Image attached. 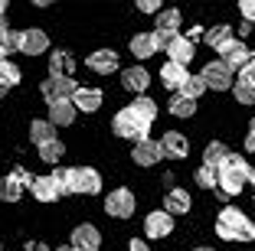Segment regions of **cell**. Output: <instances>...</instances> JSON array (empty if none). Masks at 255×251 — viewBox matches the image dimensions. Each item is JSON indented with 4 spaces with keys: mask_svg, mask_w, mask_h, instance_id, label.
Instances as JSON below:
<instances>
[{
    "mask_svg": "<svg viewBox=\"0 0 255 251\" xmlns=\"http://www.w3.org/2000/svg\"><path fill=\"white\" fill-rule=\"evenodd\" d=\"M85 66H89L95 75H112V72L121 69V62H118V52L115 49H95V52H89Z\"/></svg>",
    "mask_w": 255,
    "mask_h": 251,
    "instance_id": "7c38bea8",
    "label": "cell"
},
{
    "mask_svg": "<svg viewBox=\"0 0 255 251\" xmlns=\"http://www.w3.org/2000/svg\"><path fill=\"white\" fill-rule=\"evenodd\" d=\"M144 235H147V238H167V235H173V215H167L164 209H154V212L144 219Z\"/></svg>",
    "mask_w": 255,
    "mask_h": 251,
    "instance_id": "4fadbf2b",
    "label": "cell"
},
{
    "mask_svg": "<svg viewBox=\"0 0 255 251\" xmlns=\"http://www.w3.org/2000/svg\"><path fill=\"white\" fill-rule=\"evenodd\" d=\"M30 192H33V199H36V202H56V199H59V192H56V186H53L49 176H36L33 186H30Z\"/></svg>",
    "mask_w": 255,
    "mask_h": 251,
    "instance_id": "484cf974",
    "label": "cell"
},
{
    "mask_svg": "<svg viewBox=\"0 0 255 251\" xmlns=\"http://www.w3.org/2000/svg\"><path fill=\"white\" fill-rule=\"evenodd\" d=\"M75 85L72 79H49L39 85V91H43V98H46V104H56V101H72V95H75Z\"/></svg>",
    "mask_w": 255,
    "mask_h": 251,
    "instance_id": "ba28073f",
    "label": "cell"
},
{
    "mask_svg": "<svg viewBox=\"0 0 255 251\" xmlns=\"http://www.w3.org/2000/svg\"><path fill=\"white\" fill-rule=\"evenodd\" d=\"M249 173H252V167H249L246 157L229 154V157H226V163L216 170V176H219V179H216L219 192H223V196H239L242 186L249 183Z\"/></svg>",
    "mask_w": 255,
    "mask_h": 251,
    "instance_id": "7a4b0ae2",
    "label": "cell"
},
{
    "mask_svg": "<svg viewBox=\"0 0 255 251\" xmlns=\"http://www.w3.org/2000/svg\"><path fill=\"white\" fill-rule=\"evenodd\" d=\"M16 52H23V56H43V52H49V36H46L43 30H36V26H30V30H20V43H16Z\"/></svg>",
    "mask_w": 255,
    "mask_h": 251,
    "instance_id": "9c48e42d",
    "label": "cell"
},
{
    "mask_svg": "<svg viewBox=\"0 0 255 251\" xmlns=\"http://www.w3.org/2000/svg\"><path fill=\"white\" fill-rule=\"evenodd\" d=\"M56 251H79V248H72V245H62V248H56Z\"/></svg>",
    "mask_w": 255,
    "mask_h": 251,
    "instance_id": "7dc6e473",
    "label": "cell"
},
{
    "mask_svg": "<svg viewBox=\"0 0 255 251\" xmlns=\"http://www.w3.org/2000/svg\"><path fill=\"white\" fill-rule=\"evenodd\" d=\"M141 13H160V0H137Z\"/></svg>",
    "mask_w": 255,
    "mask_h": 251,
    "instance_id": "74e56055",
    "label": "cell"
},
{
    "mask_svg": "<svg viewBox=\"0 0 255 251\" xmlns=\"http://www.w3.org/2000/svg\"><path fill=\"white\" fill-rule=\"evenodd\" d=\"M160 157H164V150H160V141H150V137L137 141L134 150H131V160H134L137 167H154Z\"/></svg>",
    "mask_w": 255,
    "mask_h": 251,
    "instance_id": "5bb4252c",
    "label": "cell"
},
{
    "mask_svg": "<svg viewBox=\"0 0 255 251\" xmlns=\"http://www.w3.org/2000/svg\"><path fill=\"white\" fill-rule=\"evenodd\" d=\"M7 13V0H0V16Z\"/></svg>",
    "mask_w": 255,
    "mask_h": 251,
    "instance_id": "f6af8a7d",
    "label": "cell"
},
{
    "mask_svg": "<svg viewBox=\"0 0 255 251\" xmlns=\"http://www.w3.org/2000/svg\"><path fill=\"white\" fill-rule=\"evenodd\" d=\"M137 209V199H134V192L125 189V186H118V189H112L105 196V212L112 215V219H131Z\"/></svg>",
    "mask_w": 255,
    "mask_h": 251,
    "instance_id": "8992f818",
    "label": "cell"
},
{
    "mask_svg": "<svg viewBox=\"0 0 255 251\" xmlns=\"http://www.w3.org/2000/svg\"><path fill=\"white\" fill-rule=\"evenodd\" d=\"M0 199L3 202H20L23 199V183L13 176V173L0 176Z\"/></svg>",
    "mask_w": 255,
    "mask_h": 251,
    "instance_id": "83f0119b",
    "label": "cell"
},
{
    "mask_svg": "<svg viewBox=\"0 0 255 251\" xmlns=\"http://www.w3.org/2000/svg\"><path fill=\"white\" fill-rule=\"evenodd\" d=\"M233 95H236V104H255V85H249V82L236 79Z\"/></svg>",
    "mask_w": 255,
    "mask_h": 251,
    "instance_id": "836d02e7",
    "label": "cell"
},
{
    "mask_svg": "<svg viewBox=\"0 0 255 251\" xmlns=\"http://www.w3.org/2000/svg\"><path fill=\"white\" fill-rule=\"evenodd\" d=\"M0 251H3V245H0Z\"/></svg>",
    "mask_w": 255,
    "mask_h": 251,
    "instance_id": "816d5d0a",
    "label": "cell"
},
{
    "mask_svg": "<svg viewBox=\"0 0 255 251\" xmlns=\"http://www.w3.org/2000/svg\"><path fill=\"white\" fill-rule=\"evenodd\" d=\"M233 154V150L226 147V144H219V141H213V144H206V150H203V163L206 167H213V170H219L226 163V157Z\"/></svg>",
    "mask_w": 255,
    "mask_h": 251,
    "instance_id": "4316f807",
    "label": "cell"
},
{
    "mask_svg": "<svg viewBox=\"0 0 255 251\" xmlns=\"http://www.w3.org/2000/svg\"><path fill=\"white\" fill-rule=\"evenodd\" d=\"M30 141L36 144V147H43V144L56 141V127L49 124L46 118H36V121H30Z\"/></svg>",
    "mask_w": 255,
    "mask_h": 251,
    "instance_id": "d4e9b609",
    "label": "cell"
},
{
    "mask_svg": "<svg viewBox=\"0 0 255 251\" xmlns=\"http://www.w3.org/2000/svg\"><path fill=\"white\" fill-rule=\"evenodd\" d=\"M72 248L79 251H102V232L92 225V222H82L72 229Z\"/></svg>",
    "mask_w": 255,
    "mask_h": 251,
    "instance_id": "8fae6325",
    "label": "cell"
},
{
    "mask_svg": "<svg viewBox=\"0 0 255 251\" xmlns=\"http://www.w3.org/2000/svg\"><path fill=\"white\" fill-rule=\"evenodd\" d=\"M203 39H206V46H210L213 52H219L226 43H229V39H236V36H233V26H229V23H216L213 30L203 33Z\"/></svg>",
    "mask_w": 255,
    "mask_h": 251,
    "instance_id": "7402d4cb",
    "label": "cell"
},
{
    "mask_svg": "<svg viewBox=\"0 0 255 251\" xmlns=\"http://www.w3.org/2000/svg\"><path fill=\"white\" fill-rule=\"evenodd\" d=\"M23 251H49V248H46L43 242H26V245H23Z\"/></svg>",
    "mask_w": 255,
    "mask_h": 251,
    "instance_id": "b9f144b4",
    "label": "cell"
},
{
    "mask_svg": "<svg viewBox=\"0 0 255 251\" xmlns=\"http://www.w3.org/2000/svg\"><path fill=\"white\" fill-rule=\"evenodd\" d=\"M196 186H203V189H216V170H213V167H206V163H200V167H196Z\"/></svg>",
    "mask_w": 255,
    "mask_h": 251,
    "instance_id": "e575fe53",
    "label": "cell"
},
{
    "mask_svg": "<svg viewBox=\"0 0 255 251\" xmlns=\"http://www.w3.org/2000/svg\"><path fill=\"white\" fill-rule=\"evenodd\" d=\"M3 95H7V91H3V88H0V98H3Z\"/></svg>",
    "mask_w": 255,
    "mask_h": 251,
    "instance_id": "f907efd6",
    "label": "cell"
},
{
    "mask_svg": "<svg viewBox=\"0 0 255 251\" xmlns=\"http://www.w3.org/2000/svg\"><path fill=\"white\" fill-rule=\"evenodd\" d=\"M216 235L223 238V242H252L255 225L246 212L226 206V209H219V215H216Z\"/></svg>",
    "mask_w": 255,
    "mask_h": 251,
    "instance_id": "6da1fadb",
    "label": "cell"
},
{
    "mask_svg": "<svg viewBox=\"0 0 255 251\" xmlns=\"http://www.w3.org/2000/svg\"><path fill=\"white\" fill-rule=\"evenodd\" d=\"M121 85L125 91H131L134 98H141L144 91L150 88V72L144 66H131V69H121Z\"/></svg>",
    "mask_w": 255,
    "mask_h": 251,
    "instance_id": "30bf717a",
    "label": "cell"
},
{
    "mask_svg": "<svg viewBox=\"0 0 255 251\" xmlns=\"http://www.w3.org/2000/svg\"><path fill=\"white\" fill-rule=\"evenodd\" d=\"M69 196H98L102 192V173L92 167H69L66 170Z\"/></svg>",
    "mask_w": 255,
    "mask_h": 251,
    "instance_id": "3957f363",
    "label": "cell"
},
{
    "mask_svg": "<svg viewBox=\"0 0 255 251\" xmlns=\"http://www.w3.org/2000/svg\"><path fill=\"white\" fill-rule=\"evenodd\" d=\"M193 251H213V248H210V245H200V248H193Z\"/></svg>",
    "mask_w": 255,
    "mask_h": 251,
    "instance_id": "681fc988",
    "label": "cell"
},
{
    "mask_svg": "<svg viewBox=\"0 0 255 251\" xmlns=\"http://www.w3.org/2000/svg\"><path fill=\"white\" fill-rule=\"evenodd\" d=\"M255 56H252V49H249L246 43H242V39H229V43L223 46V49H219V62H223V66H229L236 72V69H246L249 62H252Z\"/></svg>",
    "mask_w": 255,
    "mask_h": 251,
    "instance_id": "52a82bcc",
    "label": "cell"
},
{
    "mask_svg": "<svg viewBox=\"0 0 255 251\" xmlns=\"http://www.w3.org/2000/svg\"><path fill=\"white\" fill-rule=\"evenodd\" d=\"M7 30H10V26H7V16H0V36H3Z\"/></svg>",
    "mask_w": 255,
    "mask_h": 251,
    "instance_id": "ee69618b",
    "label": "cell"
},
{
    "mask_svg": "<svg viewBox=\"0 0 255 251\" xmlns=\"http://www.w3.org/2000/svg\"><path fill=\"white\" fill-rule=\"evenodd\" d=\"M102 91L98 88H75V95H72V104H75V111H82V114H92V111H98L102 108Z\"/></svg>",
    "mask_w": 255,
    "mask_h": 251,
    "instance_id": "2e32d148",
    "label": "cell"
},
{
    "mask_svg": "<svg viewBox=\"0 0 255 251\" xmlns=\"http://www.w3.org/2000/svg\"><path fill=\"white\" fill-rule=\"evenodd\" d=\"M20 69L13 66V62H0V88L3 91H10V88H16L20 85Z\"/></svg>",
    "mask_w": 255,
    "mask_h": 251,
    "instance_id": "1f68e13d",
    "label": "cell"
},
{
    "mask_svg": "<svg viewBox=\"0 0 255 251\" xmlns=\"http://www.w3.org/2000/svg\"><path fill=\"white\" fill-rule=\"evenodd\" d=\"M249 134H252V137H255V118L249 121Z\"/></svg>",
    "mask_w": 255,
    "mask_h": 251,
    "instance_id": "bcb514c9",
    "label": "cell"
},
{
    "mask_svg": "<svg viewBox=\"0 0 255 251\" xmlns=\"http://www.w3.org/2000/svg\"><path fill=\"white\" fill-rule=\"evenodd\" d=\"M249 183H252V186H255V167H252V173H249Z\"/></svg>",
    "mask_w": 255,
    "mask_h": 251,
    "instance_id": "c3c4849f",
    "label": "cell"
},
{
    "mask_svg": "<svg viewBox=\"0 0 255 251\" xmlns=\"http://www.w3.org/2000/svg\"><path fill=\"white\" fill-rule=\"evenodd\" d=\"M239 79H242V82H249V85H255V59H252V62H249V66L239 72Z\"/></svg>",
    "mask_w": 255,
    "mask_h": 251,
    "instance_id": "ab89813d",
    "label": "cell"
},
{
    "mask_svg": "<svg viewBox=\"0 0 255 251\" xmlns=\"http://www.w3.org/2000/svg\"><path fill=\"white\" fill-rule=\"evenodd\" d=\"M49 179H53V186H56V192H59V199H62V196H69V183H66V170H53V173H49Z\"/></svg>",
    "mask_w": 255,
    "mask_h": 251,
    "instance_id": "d590c367",
    "label": "cell"
},
{
    "mask_svg": "<svg viewBox=\"0 0 255 251\" xmlns=\"http://www.w3.org/2000/svg\"><path fill=\"white\" fill-rule=\"evenodd\" d=\"M200 79L206 82V88H213V91H233V85H236V72L229 66H223L219 59L206 62L203 72H200Z\"/></svg>",
    "mask_w": 255,
    "mask_h": 251,
    "instance_id": "5b68a950",
    "label": "cell"
},
{
    "mask_svg": "<svg viewBox=\"0 0 255 251\" xmlns=\"http://www.w3.org/2000/svg\"><path fill=\"white\" fill-rule=\"evenodd\" d=\"M252 56H255V52H252Z\"/></svg>",
    "mask_w": 255,
    "mask_h": 251,
    "instance_id": "f5cc1de1",
    "label": "cell"
},
{
    "mask_svg": "<svg viewBox=\"0 0 255 251\" xmlns=\"http://www.w3.org/2000/svg\"><path fill=\"white\" fill-rule=\"evenodd\" d=\"M239 13L246 16V23H255V0H239Z\"/></svg>",
    "mask_w": 255,
    "mask_h": 251,
    "instance_id": "8d00e7d4",
    "label": "cell"
},
{
    "mask_svg": "<svg viewBox=\"0 0 255 251\" xmlns=\"http://www.w3.org/2000/svg\"><path fill=\"white\" fill-rule=\"evenodd\" d=\"M112 131L118 134V137H125V141H144L147 137V131H150V124L141 118V114H134L131 108H121L118 114H115V121H112Z\"/></svg>",
    "mask_w": 255,
    "mask_h": 251,
    "instance_id": "277c9868",
    "label": "cell"
},
{
    "mask_svg": "<svg viewBox=\"0 0 255 251\" xmlns=\"http://www.w3.org/2000/svg\"><path fill=\"white\" fill-rule=\"evenodd\" d=\"M62 157H66V144L59 141V137H56V141H49V144H43V147H39V160L43 163H59Z\"/></svg>",
    "mask_w": 255,
    "mask_h": 251,
    "instance_id": "4dcf8cb0",
    "label": "cell"
},
{
    "mask_svg": "<svg viewBox=\"0 0 255 251\" xmlns=\"http://www.w3.org/2000/svg\"><path fill=\"white\" fill-rule=\"evenodd\" d=\"M180 95H183V98H190V101H200V98L206 95V82H203L200 75H190V79L183 82Z\"/></svg>",
    "mask_w": 255,
    "mask_h": 251,
    "instance_id": "d6a6232c",
    "label": "cell"
},
{
    "mask_svg": "<svg viewBox=\"0 0 255 251\" xmlns=\"http://www.w3.org/2000/svg\"><path fill=\"white\" fill-rule=\"evenodd\" d=\"M128 108L134 111V114H141V118L147 121V124H154V121H157V101H154V98H147V95L134 98V101L128 104Z\"/></svg>",
    "mask_w": 255,
    "mask_h": 251,
    "instance_id": "f1b7e54d",
    "label": "cell"
},
{
    "mask_svg": "<svg viewBox=\"0 0 255 251\" xmlns=\"http://www.w3.org/2000/svg\"><path fill=\"white\" fill-rule=\"evenodd\" d=\"M190 206H193V199H190L187 189H167V196H164V212L167 215H187Z\"/></svg>",
    "mask_w": 255,
    "mask_h": 251,
    "instance_id": "e0dca14e",
    "label": "cell"
},
{
    "mask_svg": "<svg viewBox=\"0 0 255 251\" xmlns=\"http://www.w3.org/2000/svg\"><path fill=\"white\" fill-rule=\"evenodd\" d=\"M13 176L23 183V189H26V186H33V179H36L33 173H26V170H23V167H13Z\"/></svg>",
    "mask_w": 255,
    "mask_h": 251,
    "instance_id": "f35d334b",
    "label": "cell"
},
{
    "mask_svg": "<svg viewBox=\"0 0 255 251\" xmlns=\"http://www.w3.org/2000/svg\"><path fill=\"white\" fill-rule=\"evenodd\" d=\"M187 79H190L187 66L167 62V66L160 69V85H164V88H170V91H180V88H183V82H187Z\"/></svg>",
    "mask_w": 255,
    "mask_h": 251,
    "instance_id": "d6986e66",
    "label": "cell"
},
{
    "mask_svg": "<svg viewBox=\"0 0 255 251\" xmlns=\"http://www.w3.org/2000/svg\"><path fill=\"white\" fill-rule=\"evenodd\" d=\"M128 251H150V248H147L144 238H131V242H128Z\"/></svg>",
    "mask_w": 255,
    "mask_h": 251,
    "instance_id": "60d3db41",
    "label": "cell"
},
{
    "mask_svg": "<svg viewBox=\"0 0 255 251\" xmlns=\"http://www.w3.org/2000/svg\"><path fill=\"white\" fill-rule=\"evenodd\" d=\"M167 104H170V114H173V118H193V114H196V101L183 98L180 91H177V95H173Z\"/></svg>",
    "mask_w": 255,
    "mask_h": 251,
    "instance_id": "f546056e",
    "label": "cell"
},
{
    "mask_svg": "<svg viewBox=\"0 0 255 251\" xmlns=\"http://www.w3.org/2000/svg\"><path fill=\"white\" fill-rule=\"evenodd\" d=\"M72 69H75V59L66 49L49 52V75H53V79H72Z\"/></svg>",
    "mask_w": 255,
    "mask_h": 251,
    "instance_id": "ffe728a7",
    "label": "cell"
},
{
    "mask_svg": "<svg viewBox=\"0 0 255 251\" xmlns=\"http://www.w3.org/2000/svg\"><path fill=\"white\" fill-rule=\"evenodd\" d=\"M167 56H170L167 62H177V66H190V62H193V43H190L187 36H180V33H177V36H173V43L167 46Z\"/></svg>",
    "mask_w": 255,
    "mask_h": 251,
    "instance_id": "ac0fdd59",
    "label": "cell"
},
{
    "mask_svg": "<svg viewBox=\"0 0 255 251\" xmlns=\"http://www.w3.org/2000/svg\"><path fill=\"white\" fill-rule=\"evenodd\" d=\"M180 20H183L180 10H177V7H167V10H160V13H157L154 26H157V33H173V36H177V30H180Z\"/></svg>",
    "mask_w": 255,
    "mask_h": 251,
    "instance_id": "cb8c5ba5",
    "label": "cell"
},
{
    "mask_svg": "<svg viewBox=\"0 0 255 251\" xmlns=\"http://www.w3.org/2000/svg\"><path fill=\"white\" fill-rule=\"evenodd\" d=\"M246 150L255 157V137H252V134H246Z\"/></svg>",
    "mask_w": 255,
    "mask_h": 251,
    "instance_id": "7bdbcfd3",
    "label": "cell"
},
{
    "mask_svg": "<svg viewBox=\"0 0 255 251\" xmlns=\"http://www.w3.org/2000/svg\"><path fill=\"white\" fill-rule=\"evenodd\" d=\"M160 150H164L167 160H183V157L190 154V141L180 131H167L164 137H160Z\"/></svg>",
    "mask_w": 255,
    "mask_h": 251,
    "instance_id": "9a60e30c",
    "label": "cell"
},
{
    "mask_svg": "<svg viewBox=\"0 0 255 251\" xmlns=\"http://www.w3.org/2000/svg\"><path fill=\"white\" fill-rule=\"evenodd\" d=\"M75 114H79V111H75V104L72 101H56V104H49V124L53 127H69L75 121Z\"/></svg>",
    "mask_w": 255,
    "mask_h": 251,
    "instance_id": "44dd1931",
    "label": "cell"
},
{
    "mask_svg": "<svg viewBox=\"0 0 255 251\" xmlns=\"http://www.w3.org/2000/svg\"><path fill=\"white\" fill-rule=\"evenodd\" d=\"M131 52H134V59H150V56L157 52L154 33H134V36H131Z\"/></svg>",
    "mask_w": 255,
    "mask_h": 251,
    "instance_id": "603a6c76",
    "label": "cell"
}]
</instances>
